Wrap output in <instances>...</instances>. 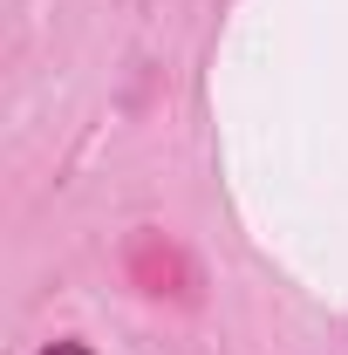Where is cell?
<instances>
[{"label":"cell","mask_w":348,"mask_h":355,"mask_svg":"<svg viewBox=\"0 0 348 355\" xmlns=\"http://www.w3.org/2000/svg\"><path fill=\"white\" fill-rule=\"evenodd\" d=\"M42 355H89V349H82V342H48Z\"/></svg>","instance_id":"obj_1"}]
</instances>
